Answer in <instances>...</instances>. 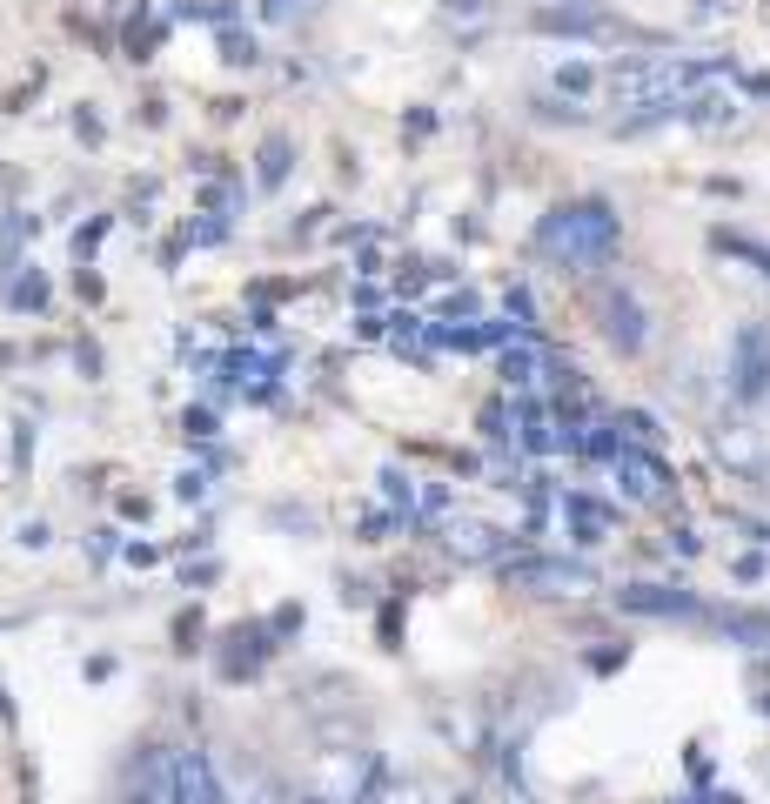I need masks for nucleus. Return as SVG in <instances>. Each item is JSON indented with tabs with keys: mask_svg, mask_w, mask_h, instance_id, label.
Here are the masks:
<instances>
[{
	"mask_svg": "<svg viewBox=\"0 0 770 804\" xmlns=\"http://www.w3.org/2000/svg\"><path fill=\"white\" fill-rule=\"evenodd\" d=\"M724 61H683V54H650L610 74V101L616 108H683L690 94H704V81H717Z\"/></svg>",
	"mask_w": 770,
	"mask_h": 804,
	"instance_id": "obj_1",
	"label": "nucleus"
},
{
	"mask_svg": "<svg viewBox=\"0 0 770 804\" xmlns=\"http://www.w3.org/2000/svg\"><path fill=\"white\" fill-rule=\"evenodd\" d=\"M536 248H543L556 268H596V262L616 248V215H610V201H570V208L543 215V228H536Z\"/></svg>",
	"mask_w": 770,
	"mask_h": 804,
	"instance_id": "obj_2",
	"label": "nucleus"
},
{
	"mask_svg": "<svg viewBox=\"0 0 770 804\" xmlns=\"http://www.w3.org/2000/svg\"><path fill=\"white\" fill-rule=\"evenodd\" d=\"M503 577L516 590H536V597H590L596 590V570L570 557H523V563H509Z\"/></svg>",
	"mask_w": 770,
	"mask_h": 804,
	"instance_id": "obj_3",
	"label": "nucleus"
},
{
	"mask_svg": "<svg viewBox=\"0 0 770 804\" xmlns=\"http://www.w3.org/2000/svg\"><path fill=\"white\" fill-rule=\"evenodd\" d=\"M730 389H737V402L770 396V322H744L730 335Z\"/></svg>",
	"mask_w": 770,
	"mask_h": 804,
	"instance_id": "obj_4",
	"label": "nucleus"
},
{
	"mask_svg": "<svg viewBox=\"0 0 770 804\" xmlns=\"http://www.w3.org/2000/svg\"><path fill=\"white\" fill-rule=\"evenodd\" d=\"M168 804H228L215 764L201 758V751H175V764H168Z\"/></svg>",
	"mask_w": 770,
	"mask_h": 804,
	"instance_id": "obj_5",
	"label": "nucleus"
},
{
	"mask_svg": "<svg viewBox=\"0 0 770 804\" xmlns=\"http://www.w3.org/2000/svg\"><path fill=\"white\" fill-rule=\"evenodd\" d=\"M610 463H616V483H623L630 503H663V496H670V469H663L650 449L630 443V449H616Z\"/></svg>",
	"mask_w": 770,
	"mask_h": 804,
	"instance_id": "obj_6",
	"label": "nucleus"
},
{
	"mask_svg": "<svg viewBox=\"0 0 770 804\" xmlns=\"http://www.w3.org/2000/svg\"><path fill=\"white\" fill-rule=\"evenodd\" d=\"M623 610H637V617H690L697 597L690 590H670V583H630V590H616Z\"/></svg>",
	"mask_w": 770,
	"mask_h": 804,
	"instance_id": "obj_7",
	"label": "nucleus"
},
{
	"mask_svg": "<svg viewBox=\"0 0 770 804\" xmlns=\"http://www.w3.org/2000/svg\"><path fill=\"white\" fill-rule=\"evenodd\" d=\"M603 335L616 349H643V309L630 295H603Z\"/></svg>",
	"mask_w": 770,
	"mask_h": 804,
	"instance_id": "obj_8",
	"label": "nucleus"
},
{
	"mask_svg": "<svg viewBox=\"0 0 770 804\" xmlns=\"http://www.w3.org/2000/svg\"><path fill=\"white\" fill-rule=\"evenodd\" d=\"M442 543H449V550H456V557H496V550H503V530H489V523H476V516H462V523H449V530H442Z\"/></svg>",
	"mask_w": 770,
	"mask_h": 804,
	"instance_id": "obj_9",
	"label": "nucleus"
},
{
	"mask_svg": "<svg viewBox=\"0 0 770 804\" xmlns=\"http://www.w3.org/2000/svg\"><path fill=\"white\" fill-rule=\"evenodd\" d=\"M563 516L576 523V536H583V543H603V536H610V510H603V503H590V496H570V503H563Z\"/></svg>",
	"mask_w": 770,
	"mask_h": 804,
	"instance_id": "obj_10",
	"label": "nucleus"
},
{
	"mask_svg": "<svg viewBox=\"0 0 770 804\" xmlns=\"http://www.w3.org/2000/svg\"><path fill=\"white\" fill-rule=\"evenodd\" d=\"M724 630L750 650H770V617H724Z\"/></svg>",
	"mask_w": 770,
	"mask_h": 804,
	"instance_id": "obj_11",
	"label": "nucleus"
},
{
	"mask_svg": "<svg viewBox=\"0 0 770 804\" xmlns=\"http://www.w3.org/2000/svg\"><path fill=\"white\" fill-rule=\"evenodd\" d=\"M288 181V141H268L262 148V188H282Z\"/></svg>",
	"mask_w": 770,
	"mask_h": 804,
	"instance_id": "obj_12",
	"label": "nucleus"
},
{
	"mask_svg": "<svg viewBox=\"0 0 770 804\" xmlns=\"http://www.w3.org/2000/svg\"><path fill=\"white\" fill-rule=\"evenodd\" d=\"M616 429H623V436H630V443H657V423H650V416H637V409H630V416H616Z\"/></svg>",
	"mask_w": 770,
	"mask_h": 804,
	"instance_id": "obj_13",
	"label": "nucleus"
},
{
	"mask_svg": "<svg viewBox=\"0 0 770 804\" xmlns=\"http://www.w3.org/2000/svg\"><path fill=\"white\" fill-rule=\"evenodd\" d=\"M41 295H47L41 275H21V282H14V309H41Z\"/></svg>",
	"mask_w": 770,
	"mask_h": 804,
	"instance_id": "obj_14",
	"label": "nucleus"
},
{
	"mask_svg": "<svg viewBox=\"0 0 770 804\" xmlns=\"http://www.w3.org/2000/svg\"><path fill=\"white\" fill-rule=\"evenodd\" d=\"M221 61L248 67V61H255V41H248V34H228V41H221Z\"/></svg>",
	"mask_w": 770,
	"mask_h": 804,
	"instance_id": "obj_15",
	"label": "nucleus"
},
{
	"mask_svg": "<svg viewBox=\"0 0 770 804\" xmlns=\"http://www.w3.org/2000/svg\"><path fill=\"white\" fill-rule=\"evenodd\" d=\"M382 496H389V503H396V516L409 510V476H396V469H389V476H382Z\"/></svg>",
	"mask_w": 770,
	"mask_h": 804,
	"instance_id": "obj_16",
	"label": "nucleus"
},
{
	"mask_svg": "<svg viewBox=\"0 0 770 804\" xmlns=\"http://www.w3.org/2000/svg\"><path fill=\"white\" fill-rule=\"evenodd\" d=\"M302 804H342V798H329V791H308V798Z\"/></svg>",
	"mask_w": 770,
	"mask_h": 804,
	"instance_id": "obj_17",
	"label": "nucleus"
},
{
	"mask_svg": "<svg viewBox=\"0 0 770 804\" xmlns=\"http://www.w3.org/2000/svg\"><path fill=\"white\" fill-rule=\"evenodd\" d=\"M389 804H422V791H396V798H389Z\"/></svg>",
	"mask_w": 770,
	"mask_h": 804,
	"instance_id": "obj_18",
	"label": "nucleus"
},
{
	"mask_svg": "<svg viewBox=\"0 0 770 804\" xmlns=\"http://www.w3.org/2000/svg\"><path fill=\"white\" fill-rule=\"evenodd\" d=\"M697 804H737V798H697Z\"/></svg>",
	"mask_w": 770,
	"mask_h": 804,
	"instance_id": "obj_19",
	"label": "nucleus"
}]
</instances>
